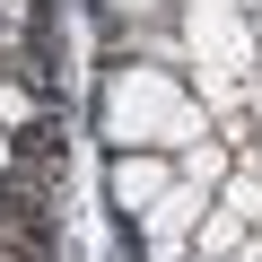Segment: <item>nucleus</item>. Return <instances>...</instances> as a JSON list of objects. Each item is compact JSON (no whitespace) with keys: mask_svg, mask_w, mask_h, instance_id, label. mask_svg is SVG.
<instances>
[{"mask_svg":"<svg viewBox=\"0 0 262 262\" xmlns=\"http://www.w3.org/2000/svg\"><path fill=\"white\" fill-rule=\"evenodd\" d=\"M166 184H175V175H166L158 158H122V166H114V201H122V210H158Z\"/></svg>","mask_w":262,"mask_h":262,"instance_id":"obj_4","label":"nucleus"},{"mask_svg":"<svg viewBox=\"0 0 262 262\" xmlns=\"http://www.w3.org/2000/svg\"><path fill=\"white\" fill-rule=\"evenodd\" d=\"M253 105H262V79H253Z\"/></svg>","mask_w":262,"mask_h":262,"instance_id":"obj_9","label":"nucleus"},{"mask_svg":"<svg viewBox=\"0 0 262 262\" xmlns=\"http://www.w3.org/2000/svg\"><path fill=\"white\" fill-rule=\"evenodd\" d=\"M0 166H9V149H0Z\"/></svg>","mask_w":262,"mask_h":262,"instance_id":"obj_10","label":"nucleus"},{"mask_svg":"<svg viewBox=\"0 0 262 262\" xmlns=\"http://www.w3.org/2000/svg\"><path fill=\"white\" fill-rule=\"evenodd\" d=\"M114 9H149V0H114Z\"/></svg>","mask_w":262,"mask_h":262,"instance_id":"obj_8","label":"nucleus"},{"mask_svg":"<svg viewBox=\"0 0 262 262\" xmlns=\"http://www.w3.org/2000/svg\"><path fill=\"white\" fill-rule=\"evenodd\" d=\"M27 114H35V96H27V88H0V122H27Z\"/></svg>","mask_w":262,"mask_h":262,"instance_id":"obj_7","label":"nucleus"},{"mask_svg":"<svg viewBox=\"0 0 262 262\" xmlns=\"http://www.w3.org/2000/svg\"><path fill=\"white\" fill-rule=\"evenodd\" d=\"M236 236H245V219H236V210H219V219L201 227V262H227V253H236Z\"/></svg>","mask_w":262,"mask_h":262,"instance_id":"obj_5","label":"nucleus"},{"mask_svg":"<svg viewBox=\"0 0 262 262\" xmlns=\"http://www.w3.org/2000/svg\"><path fill=\"white\" fill-rule=\"evenodd\" d=\"M201 201H210V192L175 175V184L158 192V210H140V219H149V245H158V262H175V245L192 236V219H201Z\"/></svg>","mask_w":262,"mask_h":262,"instance_id":"obj_3","label":"nucleus"},{"mask_svg":"<svg viewBox=\"0 0 262 262\" xmlns=\"http://www.w3.org/2000/svg\"><path fill=\"white\" fill-rule=\"evenodd\" d=\"M219 175H227V158H219L210 140H192V149H184V184H201V192H210Z\"/></svg>","mask_w":262,"mask_h":262,"instance_id":"obj_6","label":"nucleus"},{"mask_svg":"<svg viewBox=\"0 0 262 262\" xmlns=\"http://www.w3.org/2000/svg\"><path fill=\"white\" fill-rule=\"evenodd\" d=\"M184 35H192V53L210 61V70H253V27H245V9L236 0H184Z\"/></svg>","mask_w":262,"mask_h":262,"instance_id":"obj_2","label":"nucleus"},{"mask_svg":"<svg viewBox=\"0 0 262 262\" xmlns=\"http://www.w3.org/2000/svg\"><path fill=\"white\" fill-rule=\"evenodd\" d=\"M105 131L122 149H192L201 140V105L166 70H122V79H105Z\"/></svg>","mask_w":262,"mask_h":262,"instance_id":"obj_1","label":"nucleus"}]
</instances>
